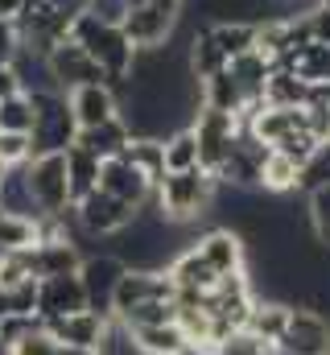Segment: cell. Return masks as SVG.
<instances>
[{
	"label": "cell",
	"mask_w": 330,
	"mask_h": 355,
	"mask_svg": "<svg viewBox=\"0 0 330 355\" xmlns=\"http://www.w3.org/2000/svg\"><path fill=\"white\" fill-rule=\"evenodd\" d=\"M322 186H330V141H322V145L310 153V162L302 166V182H297V190H302V194L322 190Z\"/></svg>",
	"instance_id": "35"
},
{
	"label": "cell",
	"mask_w": 330,
	"mask_h": 355,
	"mask_svg": "<svg viewBox=\"0 0 330 355\" xmlns=\"http://www.w3.org/2000/svg\"><path fill=\"white\" fill-rule=\"evenodd\" d=\"M25 0H0V17H17Z\"/></svg>",
	"instance_id": "44"
},
{
	"label": "cell",
	"mask_w": 330,
	"mask_h": 355,
	"mask_svg": "<svg viewBox=\"0 0 330 355\" xmlns=\"http://www.w3.org/2000/svg\"><path fill=\"white\" fill-rule=\"evenodd\" d=\"M124 261L116 252H87L79 265V281L82 293H87V306L99 310V314H112V297H116V285L124 277Z\"/></svg>",
	"instance_id": "10"
},
{
	"label": "cell",
	"mask_w": 330,
	"mask_h": 355,
	"mask_svg": "<svg viewBox=\"0 0 330 355\" xmlns=\"http://www.w3.org/2000/svg\"><path fill=\"white\" fill-rule=\"evenodd\" d=\"M128 141H132V132H128L124 120H107V124H95V128H79V137H75V145L87 149V153H95L99 162L120 157L128 149Z\"/></svg>",
	"instance_id": "22"
},
{
	"label": "cell",
	"mask_w": 330,
	"mask_h": 355,
	"mask_svg": "<svg viewBox=\"0 0 330 355\" xmlns=\"http://www.w3.org/2000/svg\"><path fill=\"white\" fill-rule=\"evenodd\" d=\"M0 211L4 215H25V219H37V202H33V190H29V174L25 166H8L4 182H0Z\"/></svg>",
	"instance_id": "27"
},
{
	"label": "cell",
	"mask_w": 330,
	"mask_h": 355,
	"mask_svg": "<svg viewBox=\"0 0 330 355\" xmlns=\"http://www.w3.org/2000/svg\"><path fill=\"white\" fill-rule=\"evenodd\" d=\"M25 4H29V0H25Z\"/></svg>",
	"instance_id": "48"
},
{
	"label": "cell",
	"mask_w": 330,
	"mask_h": 355,
	"mask_svg": "<svg viewBox=\"0 0 330 355\" xmlns=\"http://www.w3.org/2000/svg\"><path fill=\"white\" fill-rule=\"evenodd\" d=\"M87 12L103 25H124V12H128V0H87Z\"/></svg>",
	"instance_id": "40"
},
{
	"label": "cell",
	"mask_w": 330,
	"mask_h": 355,
	"mask_svg": "<svg viewBox=\"0 0 330 355\" xmlns=\"http://www.w3.org/2000/svg\"><path fill=\"white\" fill-rule=\"evenodd\" d=\"M99 190H107V194H116L120 202H128L132 211H141V207L153 202V190H157V186L120 153V157H112V162L99 166Z\"/></svg>",
	"instance_id": "13"
},
{
	"label": "cell",
	"mask_w": 330,
	"mask_h": 355,
	"mask_svg": "<svg viewBox=\"0 0 330 355\" xmlns=\"http://www.w3.org/2000/svg\"><path fill=\"white\" fill-rule=\"evenodd\" d=\"M141 302H177V285L169 281L165 268H124L116 297H112V318H120L124 310Z\"/></svg>",
	"instance_id": "8"
},
{
	"label": "cell",
	"mask_w": 330,
	"mask_h": 355,
	"mask_svg": "<svg viewBox=\"0 0 330 355\" xmlns=\"http://www.w3.org/2000/svg\"><path fill=\"white\" fill-rule=\"evenodd\" d=\"M99 157L95 153H87V149H79V145H71L67 149V178H71V207L79 202V198H87L91 190H99Z\"/></svg>",
	"instance_id": "28"
},
{
	"label": "cell",
	"mask_w": 330,
	"mask_h": 355,
	"mask_svg": "<svg viewBox=\"0 0 330 355\" xmlns=\"http://www.w3.org/2000/svg\"><path fill=\"white\" fill-rule=\"evenodd\" d=\"M124 157H128L141 174L149 178L153 186L165 178V149H162V141H157V137H132V141H128V149H124Z\"/></svg>",
	"instance_id": "31"
},
{
	"label": "cell",
	"mask_w": 330,
	"mask_h": 355,
	"mask_svg": "<svg viewBox=\"0 0 330 355\" xmlns=\"http://www.w3.org/2000/svg\"><path fill=\"white\" fill-rule=\"evenodd\" d=\"M215 194H219V178L198 166V170L165 174L162 182H157V190H153V202H157V211H162L169 223L190 227V223H198L202 215H211Z\"/></svg>",
	"instance_id": "2"
},
{
	"label": "cell",
	"mask_w": 330,
	"mask_h": 355,
	"mask_svg": "<svg viewBox=\"0 0 330 355\" xmlns=\"http://www.w3.org/2000/svg\"><path fill=\"white\" fill-rule=\"evenodd\" d=\"M297 182H302V166H297L293 157H285V153H277V149L264 153V162H260V194L289 198V194H302Z\"/></svg>",
	"instance_id": "21"
},
{
	"label": "cell",
	"mask_w": 330,
	"mask_h": 355,
	"mask_svg": "<svg viewBox=\"0 0 330 355\" xmlns=\"http://www.w3.org/2000/svg\"><path fill=\"white\" fill-rule=\"evenodd\" d=\"M165 272H169V281L177 285V293H211V289L219 285V272L202 261V252H198L194 244H186V248L165 265Z\"/></svg>",
	"instance_id": "18"
},
{
	"label": "cell",
	"mask_w": 330,
	"mask_h": 355,
	"mask_svg": "<svg viewBox=\"0 0 330 355\" xmlns=\"http://www.w3.org/2000/svg\"><path fill=\"white\" fill-rule=\"evenodd\" d=\"M318 145H322V141H318V132H314V128L306 124V128L289 132V137H285L281 145H272V149H277V153H285V157H293L297 166H306V162H310V153H314Z\"/></svg>",
	"instance_id": "36"
},
{
	"label": "cell",
	"mask_w": 330,
	"mask_h": 355,
	"mask_svg": "<svg viewBox=\"0 0 330 355\" xmlns=\"http://www.w3.org/2000/svg\"><path fill=\"white\" fill-rule=\"evenodd\" d=\"M186 62H190V75H194L198 83L211 79V75H219V71L227 67V54L219 50L211 25H198V29L186 37Z\"/></svg>",
	"instance_id": "20"
},
{
	"label": "cell",
	"mask_w": 330,
	"mask_h": 355,
	"mask_svg": "<svg viewBox=\"0 0 330 355\" xmlns=\"http://www.w3.org/2000/svg\"><path fill=\"white\" fill-rule=\"evenodd\" d=\"M264 153H268V145H260L252 132L240 128V141H236V149L227 153V162L215 170L219 178V186H236V190H260V162H264Z\"/></svg>",
	"instance_id": "14"
},
{
	"label": "cell",
	"mask_w": 330,
	"mask_h": 355,
	"mask_svg": "<svg viewBox=\"0 0 330 355\" xmlns=\"http://www.w3.org/2000/svg\"><path fill=\"white\" fill-rule=\"evenodd\" d=\"M79 310H87V293H82L79 272L37 281V318L42 322H58L67 314H79Z\"/></svg>",
	"instance_id": "15"
},
{
	"label": "cell",
	"mask_w": 330,
	"mask_h": 355,
	"mask_svg": "<svg viewBox=\"0 0 330 355\" xmlns=\"http://www.w3.org/2000/svg\"><path fill=\"white\" fill-rule=\"evenodd\" d=\"M165 149V174H182V170H198V137H194V128L186 124V128H177V132H169L162 141Z\"/></svg>",
	"instance_id": "29"
},
{
	"label": "cell",
	"mask_w": 330,
	"mask_h": 355,
	"mask_svg": "<svg viewBox=\"0 0 330 355\" xmlns=\"http://www.w3.org/2000/svg\"><path fill=\"white\" fill-rule=\"evenodd\" d=\"M112 314H99V310H79V314H67L58 322H46V331L54 335V343H67V347H103L107 331H112Z\"/></svg>",
	"instance_id": "16"
},
{
	"label": "cell",
	"mask_w": 330,
	"mask_h": 355,
	"mask_svg": "<svg viewBox=\"0 0 330 355\" xmlns=\"http://www.w3.org/2000/svg\"><path fill=\"white\" fill-rule=\"evenodd\" d=\"M211 355H277V343H268V339H260L256 331L240 327V331H232L227 339H219V343L211 347Z\"/></svg>",
	"instance_id": "33"
},
{
	"label": "cell",
	"mask_w": 330,
	"mask_h": 355,
	"mask_svg": "<svg viewBox=\"0 0 330 355\" xmlns=\"http://www.w3.org/2000/svg\"><path fill=\"white\" fill-rule=\"evenodd\" d=\"M182 12H186V0H128L120 29L128 33L137 50H157L165 42H173Z\"/></svg>",
	"instance_id": "4"
},
{
	"label": "cell",
	"mask_w": 330,
	"mask_h": 355,
	"mask_svg": "<svg viewBox=\"0 0 330 355\" xmlns=\"http://www.w3.org/2000/svg\"><path fill=\"white\" fill-rule=\"evenodd\" d=\"M58 355H99V347H67V343H58Z\"/></svg>",
	"instance_id": "43"
},
{
	"label": "cell",
	"mask_w": 330,
	"mask_h": 355,
	"mask_svg": "<svg viewBox=\"0 0 330 355\" xmlns=\"http://www.w3.org/2000/svg\"><path fill=\"white\" fill-rule=\"evenodd\" d=\"M50 75H54V83L62 91H75V87H87V83H107L103 79V71H99V62L82 50L75 37H67V42H58L54 50H50Z\"/></svg>",
	"instance_id": "11"
},
{
	"label": "cell",
	"mask_w": 330,
	"mask_h": 355,
	"mask_svg": "<svg viewBox=\"0 0 330 355\" xmlns=\"http://www.w3.org/2000/svg\"><path fill=\"white\" fill-rule=\"evenodd\" d=\"M289 310L293 306L281 302V297H256L252 302V314H248V331H256L268 343H281V335L289 327Z\"/></svg>",
	"instance_id": "26"
},
{
	"label": "cell",
	"mask_w": 330,
	"mask_h": 355,
	"mask_svg": "<svg viewBox=\"0 0 330 355\" xmlns=\"http://www.w3.org/2000/svg\"><path fill=\"white\" fill-rule=\"evenodd\" d=\"M33 99V157L42 153H67L79 137V124L71 116L67 91H25Z\"/></svg>",
	"instance_id": "3"
},
{
	"label": "cell",
	"mask_w": 330,
	"mask_h": 355,
	"mask_svg": "<svg viewBox=\"0 0 330 355\" xmlns=\"http://www.w3.org/2000/svg\"><path fill=\"white\" fill-rule=\"evenodd\" d=\"M211 33H215L219 50L227 54V62L256 50V21H219V25H211Z\"/></svg>",
	"instance_id": "30"
},
{
	"label": "cell",
	"mask_w": 330,
	"mask_h": 355,
	"mask_svg": "<svg viewBox=\"0 0 330 355\" xmlns=\"http://www.w3.org/2000/svg\"><path fill=\"white\" fill-rule=\"evenodd\" d=\"M322 83H330V46H327V79Z\"/></svg>",
	"instance_id": "45"
},
{
	"label": "cell",
	"mask_w": 330,
	"mask_h": 355,
	"mask_svg": "<svg viewBox=\"0 0 330 355\" xmlns=\"http://www.w3.org/2000/svg\"><path fill=\"white\" fill-rule=\"evenodd\" d=\"M17 54H21V29H17V17H0V67H12Z\"/></svg>",
	"instance_id": "39"
},
{
	"label": "cell",
	"mask_w": 330,
	"mask_h": 355,
	"mask_svg": "<svg viewBox=\"0 0 330 355\" xmlns=\"http://www.w3.org/2000/svg\"><path fill=\"white\" fill-rule=\"evenodd\" d=\"M128 331V327H124ZM132 335V343H137V352L141 355H182L190 347V339L182 335V327L177 322H157V327H137V331H128Z\"/></svg>",
	"instance_id": "24"
},
{
	"label": "cell",
	"mask_w": 330,
	"mask_h": 355,
	"mask_svg": "<svg viewBox=\"0 0 330 355\" xmlns=\"http://www.w3.org/2000/svg\"><path fill=\"white\" fill-rule=\"evenodd\" d=\"M306 223L314 232V244L330 252V186L306 194Z\"/></svg>",
	"instance_id": "32"
},
{
	"label": "cell",
	"mask_w": 330,
	"mask_h": 355,
	"mask_svg": "<svg viewBox=\"0 0 330 355\" xmlns=\"http://www.w3.org/2000/svg\"><path fill=\"white\" fill-rule=\"evenodd\" d=\"M4 170H8V166H0V182H4Z\"/></svg>",
	"instance_id": "46"
},
{
	"label": "cell",
	"mask_w": 330,
	"mask_h": 355,
	"mask_svg": "<svg viewBox=\"0 0 330 355\" xmlns=\"http://www.w3.org/2000/svg\"><path fill=\"white\" fill-rule=\"evenodd\" d=\"M194 248L202 252V261L215 268L219 277L248 268V240H244V232H236V227H219V223H215V227L198 232Z\"/></svg>",
	"instance_id": "12"
},
{
	"label": "cell",
	"mask_w": 330,
	"mask_h": 355,
	"mask_svg": "<svg viewBox=\"0 0 330 355\" xmlns=\"http://www.w3.org/2000/svg\"><path fill=\"white\" fill-rule=\"evenodd\" d=\"M17 91H21L17 71H12V67H0V99H8V95H17Z\"/></svg>",
	"instance_id": "42"
},
{
	"label": "cell",
	"mask_w": 330,
	"mask_h": 355,
	"mask_svg": "<svg viewBox=\"0 0 330 355\" xmlns=\"http://www.w3.org/2000/svg\"><path fill=\"white\" fill-rule=\"evenodd\" d=\"M33 137L29 132H0V166H29Z\"/></svg>",
	"instance_id": "37"
},
{
	"label": "cell",
	"mask_w": 330,
	"mask_h": 355,
	"mask_svg": "<svg viewBox=\"0 0 330 355\" xmlns=\"http://www.w3.org/2000/svg\"><path fill=\"white\" fill-rule=\"evenodd\" d=\"M0 132H33V99L25 91L0 99Z\"/></svg>",
	"instance_id": "34"
},
{
	"label": "cell",
	"mask_w": 330,
	"mask_h": 355,
	"mask_svg": "<svg viewBox=\"0 0 330 355\" xmlns=\"http://www.w3.org/2000/svg\"><path fill=\"white\" fill-rule=\"evenodd\" d=\"M67 103H71V116H75L79 128H95V124L120 120V95L107 83H87V87L67 91Z\"/></svg>",
	"instance_id": "17"
},
{
	"label": "cell",
	"mask_w": 330,
	"mask_h": 355,
	"mask_svg": "<svg viewBox=\"0 0 330 355\" xmlns=\"http://www.w3.org/2000/svg\"><path fill=\"white\" fill-rule=\"evenodd\" d=\"M318 4H322V8H330V0H318Z\"/></svg>",
	"instance_id": "47"
},
{
	"label": "cell",
	"mask_w": 330,
	"mask_h": 355,
	"mask_svg": "<svg viewBox=\"0 0 330 355\" xmlns=\"http://www.w3.org/2000/svg\"><path fill=\"white\" fill-rule=\"evenodd\" d=\"M306 25H310V37H314V46H330V8L314 4V8L306 12Z\"/></svg>",
	"instance_id": "41"
},
{
	"label": "cell",
	"mask_w": 330,
	"mask_h": 355,
	"mask_svg": "<svg viewBox=\"0 0 330 355\" xmlns=\"http://www.w3.org/2000/svg\"><path fill=\"white\" fill-rule=\"evenodd\" d=\"M306 99H310V83L293 67H272L268 71L264 103H272V107H306Z\"/></svg>",
	"instance_id": "23"
},
{
	"label": "cell",
	"mask_w": 330,
	"mask_h": 355,
	"mask_svg": "<svg viewBox=\"0 0 330 355\" xmlns=\"http://www.w3.org/2000/svg\"><path fill=\"white\" fill-rule=\"evenodd\" d=\"M79 265H82V252L75 240H54V244H33L29 248V268H33L37 281L71 277V272H79Z\"/></svg>",
	"instance_id": "19"
},
{
	"label": "cell",
	"mask_w": 330,
	"mask_h": 355,
	"mask_svg": "<svg viewBox=\"0 0 330 355\" xmlns=\"http://www.w3.org/2000/svg\"><path fill=\"white\" fill-rule=\"evenodd\" d=\"M202 87V107H215V112H232V116H240L244 112V87L236 83V75H232V62L219 71V75H211V79H202L198 83Z\"/></svg>",
	"instance_id": "25"
},
{
	"label": "cell",
	"mask_w": 330,
	"mask_h": 355,
	"mask_svg": "<svg viewBox=\"0 0 330 355\" xmlns=\"http://www.w3.org/2000/svg\"><path fill=\"white\" fill-rule=\"evenodd\" d=\"M71 37L79 42L95 62H99L107 87H116V95H124L128 75H132V62H137V46L128 42V33H124L120 25H103V21H95L91 12H79V21L71 25Z\"/></svg>",
	"instance_id": "1"
},
{
	"label": "cell",
	"mask_w": 330,
	"mask_h": 355,
	"mask_svg": "<svg viewBox=\"0 0 330 355\" xmlns=\"http://www.w3.org/2000/svg\"><path fill=\"white\" fill-rule=\"evenodd\" d=\"M75 227H79L82 236H91V240H112V236H120L128 223H132V207L128 202H120L116 194H107V190H91L87 198H79L75 207Z\"/></svg>",
	"instance_id": "7"
},
{
	"label": "cell",
	"mask_w": 330,
	"mask_h": 355,
	"mask_svg": "<svg viewBox=\"0 0 330 355\" xmlns=\"http://www.w3.org/2000/svg\"><path fill=\"white\" fill-rule=\"evenodd\" d=\"M29 190L42 215H67L71 211V178H67V153H42L25 166Z\"/></svg>",
	"instance_id": "5"
},
{
	"label": "cell",
	"mask_w": 330,
	"mask_h": 355,
	"mask_svg": "<svg viewBox=\"0 0 330 355\" xmlns=\"http://www.w3.org/2000/svg\"><path fill=\"white\" fill-rule=\"evenodd\" d=\"M277 352L281 355H330V318L322 310L293 306L289 310V327H285Z\"/></svg>",
	"instance_id": "9"
},
{
	"label": "cell",
	"mask_w": 330,
	"mask_h": 355,
	"mask_svg": "<svg viewBox=\"0 0 330 355\" xmlns=\"http://www.w3.org/2000/svg\"><path fill=\"white\" fill-rule=\"evenodd\" d=\"M190 128L198 137V166L215 174L227 162V153L236 149V141H240V116L215 112V107H198V116H194Z\"/></svg>",
	"instance_id": "6"
},
{
	"label": "cell",
	"mask_w": 330,
	"mask_h": 355,
	"mask_svg": "<svg viewBox=\"0 0 330 355\" xmlns=\"http://www.w3.org/2000/svg\"><path fill=\"white\" fill-rule=\"evenodd\" d=\"M4 355H58V343H54V335L42 327V331H33V335H25L21 343H12Z\"/></svg>",
	"instance_id": "38"
}]
</instances>
